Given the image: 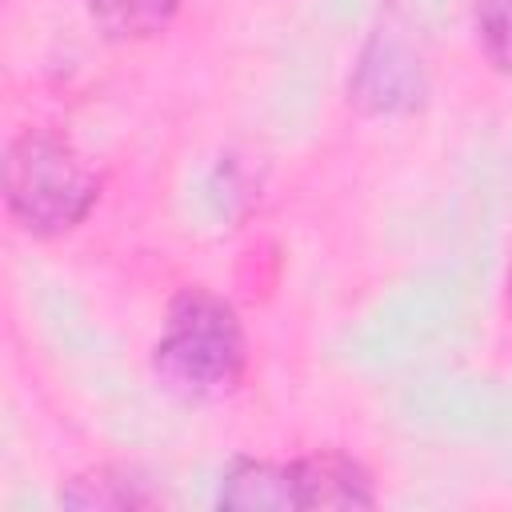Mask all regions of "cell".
I'll use <instances>...</instances> for the list:
<instances>
[{"label":"cell","instance_id":"cell-3","mask_svg":"<svg viewBox=\"0 0 512 512\" xmlns=\"http://www.w3.org/2000/svg\"><path fill=\"white\" fill-rule=\"evenodd\" d=\"M428 100V56L416 24L392 4L360 44L348 76V104L364 116H408Z\"/></svg>","mask_w":512,"mask_h":512},{"label":"cell","instance_id":"cell-6","mask_svg":"<svg viewBox=\"0 0 512 512\" xmlns=\"http://www.w3.org/2000/svg\"><path fill=\"white\" fill-rule=\"evenodd\" d=\"M296 472H300L304 512L308 508H336V512L376 508V484L368 468L340 448H316L296 456Z\"/></svg>","mask_w":512,"mask_h":512},{"label":"cell","instance_id":"cell-5","mask_svg":"<svg viewBox=\"0 0 512 512\" xmlns=\"http://www.w3.org/2000/svg\"><path fill=\"white\" fill-rule=\"evenodd\" d=\"M156 504L160 492L152 488V480L140 468L116 460L88 464L60 484V508L68 512H144Z\"/></svg>","mask_w":512,"mask_h":512},{"label":"cell","instance_id":"cell-4","mask_svg":"<svg viewBox=\"0 0 512 512\" xmlns=\"http://www.w3.org/2000/svg\"><path fill=\"white\" fill-rule=\"evenodd\" d=\"M216 508L224 512H304L300 472L292 460L264 456H232L220 472Z\"/></svg>","mask_w":512,"mask_h":512},{"label":"cell","instance_id":"cell-1","mask_svg":"<svg viewBox=\"0 0 512 512\" xmlns=\"http://www.w3.org/2000/svg\"><path fill=\"white\" fill-rule=\"evenodd\" d=\"M244 372L248 336L236 308L204 284L180 288L152 344V376L160 388L180 400H220L244 384Z\"/></svg>","mask_w":512,"mask_h":512},{"label":"cell","instance_id":"cell-8","mask_svg":"<svg viewBox=\"0 0 512 512\" xmlns=\"http://www.w3.org/2000/svg\"><path fill=\"white\" fill-rule=\"evenodd\" d=\"M472 24L488 64L512 76V0H472Z\"/></svg>","mask_w":512,"mask_h":512},{"label":"cell","instance_id":"cell-9","mask_svg":"<svg viewBox=\"0 0 512 512\" xmlns=\"http://www.w3.org/2000/svg\"><path fill=\"white\" fill-rule=\"evenodd\" d=\"M504 288H508V300H512V260H508V276H504Z\"/></svg>","mask_w":512,"mask_h":512},{"label":"cell","instance_id":"cell-2","mask_svg":"<svg viewBox=\"0 0 512 512\" xmlns=\"http://www.w3.org/2000/svg\"><path fill=\"white\" fill-rule=\"evenodd\" d=\"M100 200L92 164L52 128H24L4 152V204L20 232L36 240L68 236Z\"/></svg>","mask_w":512,"mask_h":512},{"label":"cell","instance_id":"cell-7","mask_svg":"<svg viewBox=\"0 0 512 512\" xmlns=\"http://www.w3.org/2000/svg\"><path fill=\"white\" fill-rule=\"evenodd\" d=\"M84 4H88V20L104 40L136 44L160 36L176 20L184 0H84Z\"/></svg>","mask_w":512,"mask_h":512}]
</instances>
